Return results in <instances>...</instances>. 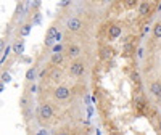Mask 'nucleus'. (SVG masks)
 Here are the masks:
<instances>
[{
  "instance_id": "10",
  "label": "nucleus",
  "mask_w": 161,
  "mask_h": 135,
  "mask_svg": "<svg viewBox=\"0 0 161 135\" xmlns=\"http://www.w3.org/2000/svg\"><path fill=\"white\" fill-rule=\"evenodd\" d=\"M63 61V53H52V64H60Z\"/></svg>"
},
{
  "instance_id": "1",
  "label": "nucleus",
  "mask_w": 161,
  "mask_h": 135,
  "mask_svg": "<svg viewBox=\"0 0 161 135\" xmlns=\"http://www.w3.org/2000/svg\"><path fill=\"white\" fill-rule=\"evenodd\" d=\"M69 73H71V76H74V77L82 76V74L86 73V63H84V61H80V60L73 61L71 66H69Z\"/></svg>"
},
{
  "instance_id": "4",
  "label": "nucleus",
  "mask_w": 161,
  "mask_h": 135,
  "mask_svg": "<svg viewBox=\"0 0 161 135\" xmlns=\"http://www.w3.org/2000/svg\"><path fill=\"white\" fill-rule=\"evenodd\" d=\"M66 26H68L69 31L77 32V31L82 29V21H80L79 18H76V16H73V18H69L68 21H66Z\"/></svg>"
},
{
  "instance_id": "16",
  "label": "nucleus",
  "mask_w": 161,
  "mask_h": 135,
  "mask_svg": "<svg viewBox=\"0 0 161 135\" xmlns=\"http://www.w3.org/2000/svg\"><path fill=\"white\" fill-rule=\"evenodd\" d=\"M0 82H2V84H10L11 82V76L8 73H3L2 76H0Z\"/></svg>"
},
{
  "instance_id": "6",
  "label": "nucleus",
  "mask_w": 161,
  "mask_h": 135,
  "mask_svg": "<svg viewBox=\"0 0 161 135\" xmlns=\"http://www.w3.org/2000/svg\"><path fill=\"white\" fill-rule=\"evenodd\" d=\"M80 53H82V50H80L79 45H71L69 50H68V57H69V58H77Z\"/></svg>"
},
{
  "instance_id": "9",
  "label": "nucleus",
  "mask_w": 161,
  "mask_h": 135,
  "mask_svg": "<svg viewBox=\"0 0 161 135\" xmlns=\"http://www.w3.org/2000/svg\"><path fill=\"white\" fill-rule=\"evenodd\" d=\"M150 92L153 93V95L159 97V95H161V84H159V82H153V84L150 85Z\"/></svg>"
},
{
  "instance_id": "18",
  "label": "nucleus",
  "mask_w": 161,
  "mask_h": 135,
  "mask_svg": "<svg viewBox=\"0 0 161 135\" xmlns=\"http://www.w3.org/2000/svg\"><path fill=\"white\" fill-rule=\"evenodd\" d=\"M10 51H11V45H7L5 50H3V57H2V60H0V63H3V61L7 60V57L10 55Z\"/></svg>"
},
{
  "instance_id": "8",
  "label": "nucleus",
  "mask_w": 161,
  "mask_h": 135,
  "mask_svg": "<svg viewBox=\"0 0 161 135\" xmlns=\"http://www.w3.org/2000/svg\"><path fill=\"white\" fill-rule=\"evenodd\" d=\"M121 32H123V29H121L119 26H111V28H110V37H111V39L119 37V35H121Z\"/></svg>"
},
{
  "instance_id": "17",
  "label": "nucleus",
  "mask_w": 161,
  "mask_h": 135,
  "mask_svg": "<svg viewBox=\"0 0 161 135\" xmlns=\"http://www.w3.org/2000/svg\"><path fill=\"white\" fill-rule=\"evenodd\" d=\"M153 34L156 39H161V23L155 24V28H153Z\"/></svg>"
},
{
  "instance_id": "22",
  "label": "nucleus",
  "mask_w": 161,
  "mask_h": 135,
  "mask_svg": "<svg viewBox=\"0 0 161 135\" xmlns=\"http://www.w3.org/2000/svg\"><path fill=\"white\" fill-rule=\"evenodd\" d=\"M127 5L132 7V5H137V2H134V0H127Z\"/></svg>"
},
{
  "instance_id": "23",
  "label": "nucleus",
  "mask_w": 161,
  "mask_h": 135,
  "mask_svg": "<svg viewBox=\"0 0 161 135\" xmlns=\"http://www.w3.org/2000/svg\"><path fill=\"white\" fill-rule=\"evenodd\" d=\"M68 3H69L68 0H63V2H60V5H61V7H66V5H68Z\"/></svg>"
},
{
  "instance_id": "27",
  "label": "nucleus",
  "mask_w": 161,
  "mask_h": 135,
  "mask_svg": "<svg viewBox=\"0 0 161 135\" xmlns=\"http://www.w3.org/2000/svg\"><path fill=\"white\" fill-rule=\"evenodd\" d=\"M158 10H161V2H159V3H158Z\"/></svg>"
},
{
  "instance_id": "24",
  "label": "nucleus",
  "mask_w": 161,
  "mask_h": 135,
  "mask_svg": "<svg viewBox=\"0 0 161 135\" xmlns=\"http://www.w3.org/2000/svg\"><path fill=\"white\" fill-rule=\"evenodd\" d=\"M3 87H5V84H2V82H0V93L3 92Z\"/></svg>"
},
{
  "instance_id": "20",
  "label": "nucleus",
  "mask_w": 161,
  "mask_h": 135,
  "mask_svg": "<svg viewBox=\"0 0 161 135\" xmlns=\"http://www.w3.org/2000/svg\"><path fill=\"white\" fill-rule=\"evenodd\" d=\"M5 47H7V40L5 39H0V53L5 50Z\"/></svg>"
},
{
  "instance_id": "12",
  "label": "nucleus",
  "mask_w": 161,
  "mask_h": 135,
  "mask_svg": "<svg viewBox=\"0 0 161 135\" xmlns=\"http://www.w3.org/2000/svg\"><path fill=\"white\" fill-rule=\"evenodd\" d=\"M31 29H32V24H29V23H28V24H24L23 28H21V32H19V34H21V37H26V35H29Z\"/></svg>"
},
{
  "instance_id": "26",
  "label": "nucleus",
  "mask_w": 161,
  "mask_h": 135,
  "mask_svg": "<svg viewBox=\"0 0 161 135\" xmlns=\"http://www.w3.org/2000/svg\"><path fill=\"white\" fill-rule=\"evenodd\" d=\"M158 103H159V105H161V95H159V97H158Z\"/></svg>"
},
{
  "instance_id": "21",
  "label": "nucleus",
  "mask_w": 161,
  "mask_h": 135,
  "mask_svg": "<svg viewBox=\"0 0 161 135\" xmlns=\"http://www.w3.org/2000/svg\"><path fill=\"white\" fill-rule=\"evenodd\" d=\"M19 103H21V106H26V103H28V98H26V97H23V98L19 100Z\"/></svg>"
},
{
  "instance_id": "3",
  "label": "nucleus",
  "mask_w": 161,
  "mask_h": 135,
  "mask_svg": "<svg viewBox=\"0 0 161 135\" xmlns=\"http://www.w3.org/2000/svg\"><path fill=\"white\" fill-rule=\"evenodd\" d=\"M53 95H55L57 100H66V98H69L71 90L66 87V85H60V87H57L55 92H53Z\"/></svg>"
},
{
  "instance_id": "14",
  "label": "nucleus",
  "mask_w": 161,
  "mask_h": 135,
  "mask_svg": "<svg viewBox=\"0 0 161 135\" xmlns=\"http://www.w3.org/2000/svg\"><path fill=\"white\" fill-rule=\"evenodd\" d=\"M60 77H61V71L55 68V69H53V71L50 73V79H52V80H58Z\"/></svg>"
},
{
  "instance_id": "7",
  "label": "nucleus",
  "mask_w": 161,
  "mask_h": 135,
  "mask_svg": "<svg viewBox=\"0 0 161 135\" xmlns=\"http://www.w3.org/2000/svg\"><path fill=\"white\" fill-rule=\"evenodd\" d=\"M148 11H150V2H142L140 7H139V15L145 16Z\"/></svg>"
},
{
  "instance_id": "11",
  "label": "nucleus",
  "mask_w": 161,
  "mask_h": 135,
  "mask_svg": "<svg viewBox=\"0 0 161 135\" xmlns=\"http://www.w3.org/2000/svg\"><path fill=\"white\" fill-rule=\"evenodd\" d=\"M100 57H102L103 60H108V58L111 57V48H110V47H103L102 51H100Z\"/></svg>"
},
{
  "instance_id": "5",
  "label": "nucleus",
  "mask_w": 161,
  "mask_h": 135,
  "mask_svg": "<svg viewBox=\"0 0 161 135\" xmlns=\"http://www.w3.org/2000/svg\"><path fill=\"white\" fill-rule=\"evenodd\" d=\"M57 34H58L57 28H50V29H48V32H47V37H45V45L52 47V45H53V42H55Z\"/></svg>"
},
{
  "instance_id": "13",
  "label": "nucleus",
  "mask_w": 161,
  "mask_h": 135,
  "mask_svg": "<svg viewBox=\"0 0 161 135\" xmlns=\"http://www.w3.org/2000/svg\"><path fill=\"white\" fill-rule=\"evenodd\" d=\"M26 79H28V80H34L36 79V66L29 68V69L26 71Z\"/></svg>"
},
{
  "instance_id": "15",
  "label": "nucleus",
  "mask_w": 161,
  "mask_h": 135,
  "mask_svg": "<svg viewBox=\"0 0 161 135\" xmlns=\"http://www.w3.org/2000/svg\"><path fill=\"white\" fill-rule=\"evenodd\" d=\"M23 40H18V42L15 44V45H13V51H15V53H23Z\"/></svg>"
},
{
  "instance_id": "29",
  "label": "nucleus",
  "mask_w": 161,
  "mask_h": 135,
  "mask_svg": "<svg viewBox=\"0 0 161 135\" xmlns=\"http://www.w3.org/2000/svg\"><path fill=\"white\" fill-rule=\"evenodd\" d=\"M111 135H114V133H111Z\"/></svg>"
},
{
  "instance_id": "19",
  "label": "nucleus",
  "mask_w": 161,
  "mask_h": 135,
  "mask_svg": "<svg viewBox=\"0 0 161 135\" xmlns=\"http://www.w3.org/2000/svg\"><path fill=\"white\" fill-rule=\"evenodd\" d=\"M61 51H63V45L61 44H57V45L52 47V53H61Z\"/></svg>"
},
{
  "instance_id": "25",
  "label": "nucleus",
  "mask_w": 161,
  "mask_h": 135,
  "mask_svg": "<svg viewBox=\"0 0 161 135\" xmlns=\"http://www.w3.org/2000/svg\"><path fill=\"white\" fill-rule=\"evenodd\" d=\"M55 135H68L66 132H58V133H55Z\"/></svg>"
},
{
  "instance_id": "28",
  "label": "nucleus",
  "mask_w": 161,
  "mask_h": 135,
  "mask_svg": "<svg viewBox=\"0 0 161 135\" xmlns=\"http://www.w3.org/2000/svg\"><path fill=\"white\" fill-rule=\"evenodd\" d=\"M159 129H161V119H159Z\"/></svg>"
},
{
  "instance_id": "2",
  "label": "nucleus",
  "mask_w": 161,
  "mask_h": 135,
  "mask_svg": "<svg viewBox=\"0 0 161 135\" xmlns=\"http://www.w3.org/2000/svg\"><path fill=\"white\" fill-rule=\"evenodd\" d=\"M39 117H42V119L53 117V108H52L50 103H42L39 106Z\"/></svg>"
}]
</instances>
